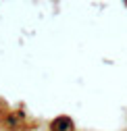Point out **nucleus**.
Instances as JSON below:
<instances>
[{
	"label": "nucleus",
	"instance_id": "obj_1",
	"mask_svg": "<svg viewBox=\"0 0 127 131\" xmlns=\"http://www.w3.org/2000/svg\"><path fill=\"white\" fill-rule=\"evenodd\" d=\"M52 131H73V121L69 117H58L50 123Z\"/></svg>",
	"mask_w": 127,
	"mask_h": 131
},
{
	"label": "nucleus",
	"instance_id": "obj_2",
	"mask_svg": "<svg viewBox=\"0 0 127 131\" xmlns=\"http://www.w3.org/2000/svg\"><path fill=\"white\" fill-rule=\"evenodd\" d=\"M23 117H25V114H23L21 110H19V112H15V114H6L4 123H6V127H8V129H19V127H21Z\"/></svg>",
	"mask_w": 127,
	"mask_h": 131
}]
</instances>
